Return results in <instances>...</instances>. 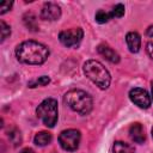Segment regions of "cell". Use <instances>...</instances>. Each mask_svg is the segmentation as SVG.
Instances as JSON below:
<instances>
[{
	"mask_svg": "<svg viewBox=\"0 0 153 153\" xmlns=\"http://www.w3.org/2000/svg\"><path fill=\"white\" fill-rule=\"evenodd\" d=\"M16 56L18 61L27 65H42L49 56V49L36 41L22 42L16 48Z\"/></svg>",
	"mask_w": 153,
	"mask_h": 153,
	"instance_id": "6da1fadb",
	"label": "cell"
},
{
	"mask_svg": "<svg viewBox=\"0 0 153 153\" xmlns=\"http://www.w3.org/2000/svg\"><path fill=\"white\" fill-rule=\"evenodd\" d=\"M84 73L99 88L105 90L110 86V81H111L110 73L99 61L96 60L86 61L84 63Z\"/></svg>",
	"mask_w": 153,
	"mask_h": 153,
	"instance_id": "7a4b0ae2",
	"label": "cell"
},
{
	"mask_svg": "<svg viewBox=\"0 0 153 153\" xmlns=\"http://www.w3.org/2000/svg\"><path fill=\"white\" fill-rule=\"evenodd\" d=\"M65 103L75 112L87 115L92 110V97L82 90H71L65 94Z\"/></svg>",
	"mask_w": 153,
	"mask_h": 153,
	"instance_id": "3957f363",
	"label": "cell"
},
{
	"mask_svg": "<svg viewBox=\"0 0 153 153\" xmlns=\"http://www.w3.org/2000/svg\"><path fill=\"white\" fill-rule=\"evenodd\" d=\"M36 114L47 127L53 128L57 122V102L53 98L44 99L37 106Z\"/></svg>",
	"mask_w": 153,
	"mask_h": 153,
	"instance_id": "277c9868",
	"label": "cell"
},
{
	"mask_svg": "<svg viewBox=\"0 0 153 153\" xmlns=\"http://www.w3.org/2000/svg\"><path fill=\"white\" fill-rule=\"evenodd\" d=\"M81 134L76 129H67L59 135V143L65 151L73 152L79 147Z\"/></svg>",
	"mask_w": 153,
	"mask_h": 153,
	"instance_id": "5b68a950",
	"label": "cell"
},
{
	"mask_svg": "<svg viewBox=\"0 0 153 153\" xmlns=\"http://www.w3.org/2000/svg\"><path fill=\"white\" fill-rule=\"evenodd\" d=\"M82 37H84V31L80 27H75V29H71V30H63L59 35L60 42L65 47H68V48L78 47L80 44Z\"/></svg>",
	"mask_w": 153,
	"mask_h": 153,
	"instance_id": "8992f818",
	"label": "cell"
},
{
	"mask_svg": "<svg viewBox=\"0 0 153 153\" xmlns=\"http://www.w3.org/2000/svg\"><path fill=\"white\" fill-rule=\"evenodd\" d=\"M129 98L135 105H137L141 109H147L151 105V97L148 92L143 88L140 87L131 88L129 92Z\"/></svg>",
	"mask_w": 153,
	"mask_h": 153,
	"instance_id": "52a82bcc",
	"label": "cell"
},
{
	"mask_svg": "<svg viewBox=\"0 0 153 153\" xmlns=\"http://www.w3.org/2000/svg\"><path fill=\"white\" fill-rule=\"evenodd\" d=\"M61 17V8L55 2H45L41 10V18L44 20H57Z\"/></svg>",
	"mask_w": 153,
	"mask_h": 153,
	"instance_id": "ba28073f",
	"label": "cell"
},
{
	"mask_svg": "<svg viewBox=\"0 0 153 153\" xmlns=\"http://www.w3.org/2000/svg\"><path fill=\"white\" fill-rule=\"evenodd\" d=\"M97 50L109 62H111V63H118L120 62V55L112 48H110L108 44H104V43L103 44H99L98 48H97Z\"/></svg>",
	"mask_w": 153,
	"mask_h": 153,
	"instance_id": "9c48e42d",
	"label": "cell"
},
{
	"mask_svg": "<svg viewBox=\"0 0 153 153\" xmlns=\"http://www.w3.org/2000/svg\"><path fill=\"white\" fill-rule=\"evenodd\" d=\"M129 136L130 139L136 142V143H142L146 139V135H145V130H143V127L141 123L136 122V123H133L129 128Z\"/></svg>",
	"mask_w": 153,
	"mask_h": 153,
	"instance_id": "30bf717a",
	"label": "cell"
},
{
	"mask_svg": "<svg viewBox=\"0 0 153 153\" xmlns=\"http://www.w3.org/2000/svg\"><path fill=\"white\" fill-rule=\"evenodd\" d=\"M126 42H127V45L129 48V50L131 53H137L140 50V47H141V37L137 32H128L127 36H126Z\"/></svg>",
	"mask_w": 153,
	"mask_h": 153,
	"instance_id": "8fae6325",
	"label": "cell"
},
{
	"mask_svg": "<svg viewBox=\"0 0 153 153\" xmlns=\"http://www.w3.org/2000/svg\"><path fill=\"white\" fill-rule=\"evenodd\" d=\"M51 134L50 133H48V131H39V133H37L36 135H35V137H33V141H35V143L37 145V146H47L48 143H50L51 142Z\"/></svg>",
	"mask_w": 153,
	"mask_h": 153,
	"instance_id": "7c38bea8",
	"label": "cell"
},
{
	"mask_svg": "<svg viewBox=\"0 0 153 153\" xmlns=\"http://www.w3.org/2000/svg\"><path fill=\"white\" fill-rule=\"evenodd\" d=\"M114 153H134L135 149L131 145L123 142V141H116L112 147Z\"/></svg>",
	"mask_w": 153,
	"mask_h": 153,
	"instance_id": "4fadbf2b",
	"label": "cell"
},
{
	"mask_svg": "<svg viewBox=\"0 0 153 153\" xmlns=\"http://www.w3.org/2000/svg\"><path fill=\"white\" fill-rule=\"evenodd\" d=\"M23 20H24V24L25 26L30 30V31H38V24H37V19L36 17L32 14V13H26L24 17H23Z\"/></svg>",
	"mask_w": 153,
	"mask_h": 153,
	"instance_id": "5bb4252c",
	"label": "cell"
},
{
	"mask_svg": "<svg viewBox=\"0 0 153 153\" xmlns=\"http://www.w3.org/2000/svg\"><path fill=\"white\" fill-rule=\"evenodd\" d=\"M94 18H96V22H97V23L104 24V23L109 22V20L112 18V16H111V12L109 13V12H105L104 10H99V11H97Z\"/></svg>",
	"mask_w": 153,
	"mask_h": 153,
	"instance_id": "9a60e30c",
	"label": "cell"
},
{
	"mask_svg": "<svg viewBox=\"0 0 153 153\" xmlns=\"http://www.w3.org/2000/svg\"><path fill=\"white\" fill-rule=\"evenodd\" d=\"M8 137H10L11 142H12L14 146L20 145V142H22L20 133H19V130H17V129H12V130H10V131H8Z\"/></svg>",
	"mask_w": 153,
	"mask_h": 153,
	"instance_id": "2e32d148",
	"label": "cell"
},
{
	"mask_svg": "<svg viewBox=\"0 0 153 153\" xmlns=\"http://www.w3.org/2000/svg\"><path fill=\"white\" fill-rule=\"evenodd\" d=\"M0 31H1V42H4L10 35H11V27L5 23V22H0Z\"/></svg>",
	"mask_w": 153,
	"mask_h": 153,
	"instance_id": "e0dca14e",
	"label": "cell"
},
{
	"mask_svg": "<svg viewBox=\"0 0 153 153\" xmlns=\"http://www.w3.org/2000/svg\"><path fill=\"white\" fill-rule=\"evenodd\" d=\"M49 81H50L49 76H45V75H43V76L38 78L37 80H35V81H31V82L29 84V86H30V87H36V86H38V85H41V86H45V85H48V84H49Z\"/></svg>",
	"mask_w": 153,
	"mask_h": 153,
	"instance_id": "ac0fdd59",
	"label": "cell"
},
{
	"mask_svg": "<svg viewBox=\"0 0 153 153\" xmlns=\"http://www.w3.org/2000/svg\"><path fill=\"white\" fill-rule=\"evenodd\" d=\"M123 14H124V6L122 4H117L111 11V16L115 18H121Z\"/></svg>",
	"mask_w": 153,
	"mask_h": 153,
	"instance_id": "d6986e66",
	"label": "cell"
},
{
	"mask_svg": "<svg viewBox=\"0 0 153 153\" xmlns=\"http://www.w3.org/2000/svg\"><path fill=\"white\" fill-rule=\"evenodd\" d=\"M12 5H13L12 1H1L0 2V14H4L7 11H10V8L12 7Z\"/></svg>",
	"mask_w": 153,
	"mask_h": 153,
	"instance_id": "ffe728a7",
	"label": "cell"
},
{
	"mask_svg": "<svg viewBox=\"0 0 153 153\" xmlns=\"http://www.w3.org/2000/svg\"><path fill=\"white\" fill-rule=\"evenodd\" d=\"M146 51L148 54V56L153 60V42H148L146 45Z\"/></svg>",
	"mask_w": 153,
	"mask_h": 153,
	"instance_id": "44dd1931",
	"label": "cell"
},
{
	"mask_svg": "<svg viewBox=\"0 0 153 153\" xmlns=\"http://www.w3.org/2000/svg\"><path fill=\"white\" fill-rule=\"evenodd\" d=\"M146 33H147V35H148L149 37H153V26H149V27L147 29Z\"/></svg>",
	"mask_w": 153,
	"mask_h": 153,
	"instance_id": "7402d4cb",
	"label": "cell"
},
{
	"mask_svg": "<svg viewBox=\"0 0 153 153\" xmlns=\"http://www.w3.org/2000/svg\"><path fill=\"white\" fill-rule=\"evenodd\" d=\"M19 153H35V151L31 149V148H24V149H22Z\"/></svg>",
	"mask_w": 153,
	"mask_h": 153,
	"instance_id": "603a6c76",
	"label": "cell"
},
{
	"mask_svg": "<svg viewBox=\"0 0 153 153\" xmlns=\"http://www.w3.org/2000/svg\"><path fill=\"white\" fill-rule=\"evenodd\" d=\"M152 98H153V81H152Z\"/></svg>",
	"mask_w": 153,
	"mask_h": 153,
	"instance_id": "cb8c5ba5",
	"label": "cell"
},
{
	"mask_svg": "<svg viewBox=\"0 0 153 153\" xmlns=\"http://www.w3.org/2000/svg\"><path fill=\"white\" fill-rule=\"evenodd\" d=\"M152 136H153V128H152Z\"/></svg>",
	"mask_w": 153,
	"mask_h": 153,
	"instance_id": "d4e9b609",
	"label": "cell"
}]
</instances>
